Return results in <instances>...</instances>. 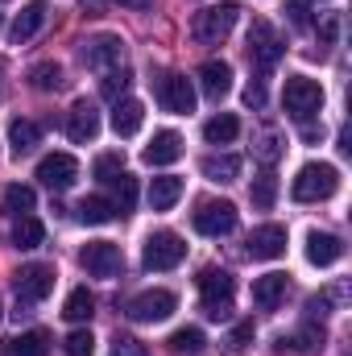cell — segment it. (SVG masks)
<instances>
[{"mask_svg":"<svg viewBox=\"0 0 352 356\" xmlns=\"http://www.w3.org/2000/svg\"><path fill=\"white\" fill-rule=\"evenodd\" d=\"M340 191V170L336 166H328V162H307L294 182H290V195L298 199V203H323V199H332Z\"/></svg>","mask_w":352,"mask_h":356,"instance_id":"6da1fadb","label":"cell"},{"mask_svg":"<svg viewBox=\"0 0 352 356\" xmlns=\"http://www.w3.org/2000/svg\"><path fill=\"white\" fill-rule=\"evenodd\" d=\"M237 17H241V4H237V0H220V4H211V8H203V13H195L191 33H195V42L216 46V42H224V38L232 33Z\"/></svg>","mask_w":352,"mask_h":356,"instance_id":"7a4b0ae2","label":"cell"},{"mask_svg":"<svg viewBox=\"0 0 352 356\" xmlns=\"http://www.w3.org/2000/svg\"><path fill=\"white\" fill-rule=\"evenodd\" d=\"M282 104H286V112L294 120H311L323 108V88L315 79H307V75H290L286 88H282Z\"/></svg>","mask_w":352,"mask_h":356,"instance_id":"3957f363","label":"cell"},{"mask_svg":"<svg viewBox=\"0 0 352 356\" xmlns=\"http://www.w3.org/2000/svg\"><path fill=\"white\" fill-rule=\"evenodd\" d=\"M232 290H237V282H232L228 269H203V273H199V294H203L207 319H224V315H228Z\"/></svg>","mask_w":352,"mask_h":356,"instance_id":"277c9868","label":"cell"},{"mask_svg":"<svg viewBox=\"0 0 352 356\" xmlns=\"http://www.w3.org/2000/svg\"><path fill=\"white\" fill-rule=\"evenodd\" d=\"M182 257H186V245H182L178 232H154L145 241V249H141V261H145V269H154V273L175 269Z\"/></svg>","mask_w":352,"mask_h":356,"instance_id":"5b68a950","label":"cell"},{"mask_svg":"<svg viewBox=\"0 0 352 356\" xmlns=\"http://www.w3.org/2000/svg\"><path fill=\"white\" fill-rule=\"evenodd\" d=\"M178 307V298L170 290H141L137 298H129V319L133 323H162L170 319Z\"/></svg>","mask_w":352,"mask_h":356,"instance_id":"8992f818","label":"cell"},{"mask_svg":"<svg viewBox=\"0 0 352 356\" xmlns=\"http://www.w3.org/2000/svg\"><path fill=\"white\" fill-rule=\"evenodd\" d=\"M195 232L199 236H228L232 228H237V207L228 203V199H220V203H199V211H195Z\"/></svg>","mask_w":352,"mask_h":356,"instance_id":"52a82bcc","label":"cell"},{"mask_svg":"<svg viewBox=\"0 0 352 356\" xmlns=\"http://www.w3.org/2000/svg\"><path fill=\"white\" fill-rule=\"evenodd\" d=\"M83 63H88L91 71H116V67H125V42L116 38V33H99V38H91L88 46H83Z\"/></svg>","mask_w":352,"mask_h":356,"instance_id":"ba28073f","label":"cell"},{"mask_svg":"<svg viewBox=\"0 0 352 356\" xmlns=\"http://www.w3.org/2000/svg\"><path fill=\"white\" fill-rule=\"evenodd\" d=\"M50 290H54V266H25L17 273V298L21 302H42V298H50Z\"/></svg>","mask_w":352,"mask_h":356,"instance_id":"9c48e42d","label":"cell"},{"mask_svg":"<svg viewBox=\"0 0 352 356\" xmlns=\"http://www.w3.org/2000/svg\"><path fill=\"white\" fill-rule=\"evenodd\" d=\"M249 58H253L262 71H269V67L282 58V38L273 33L269 21H253V29H249Z\"/></svg>","mask_w":352,"mask_h":356,"instance_id":"30bf717a","label":"cell"},{"mask_svg":"<svg viewBox=\"0 0 352 356\" xmlns=\"http://www.w3.org/2000/svg\"><path fill=\"white\" fill-rule=\"evenodd\" d=\"M38 178H42L50 191H71L75 178H79V162H75L71 154H50V158L38 162Z\"/></svg>","mask_w":352,"mask_h":356,"instance_id":"8fae6325","label":"cell"},{"mask_svg":"<svg viewBox=\"0 0 352 356\" xmlns=\"http://www.w3.org/2000/svg\"><path fill=\"white\" fill-rule=\"evenodd\" d=\"M79 266L88 269L91 277H112L120 269V249L112 241H91V245H83V253H79Z\"/></svg>","mask_w":352,"mask_h":356,"instance_id":"7c38bea8","label":"cell"},{"mask_svg":"<svg viewBox=\"0 0 352 356\" xmlns=\"http://www.w3.org/2000/svg\"><path fill=\"white\" fill-rule=\"evenodd\" d=\"M158 104H162L166 112H175V116L195 112V88H191V79H182V75H166V79L158 83Z\"/></svg>","mask_w":352,"mask_h":356,"instance_id":"4fadbf2b","label":"cell"},{"mask_svg":"<svg viewBox=\"0 0 352 356\" xmlns=\"http://www.w3.org/2000/svg\"><path fill=\"white\" fill-rule=\"evenodd\" d=\"M67 137H71L75 145H88V141L99 137V112H95L91 99H79V104L67 112Z\"/></svg>","mask_w":352,"mask_h":356,"instance_id":"5bb4252c","label":"cell"},{"mask_svg":"<svg viewBox=\"0 0 352 356\" xmlns=\"http://www.w3.org/2000/svg\"><path fill=\"white\" fill-rule=\"evenodd\" d=\"M286 253V228L282 224H262V228H253V236H249V257L253 261H273V257H282Z\"/></svg>","mask_w":352,"mask_h":356,"instance_id":"9a60e30c","label":"cell"},{"mask_svg":"<svg viewBox=\"0 0 352 356\" xmlns=\"http://www.w3.org/2000/svg\"><path fill=\"white\" fill-rule=\"evenodd\" d=\"M199 88H203V95L207 99H224L228 91H232V67L224 63V58H207L203 67H199Z\"/></svg>","mask_w":352,"mask_h":356,"instance_id":"2e32d148","label":"cell"},{"mask_svg":"<svg viewBox=\"0 0 352 356\" xmlns=\"http://www.w3.org/2000/svg\"><path fill=\"white\" fill-rule=\"evenodd\" d=\"M344 257V241L340 236H332V232H311L307 236V261L311 266H336Z\"/></svg>","mask_w":352,"mask_h":356,"instance_id":"e0dca14e","label":"cell"},{"mask_svg":"<svg viewBox=\"0 0 352 356\" xmlns=\"http://www.w3.org/2000/svg\"><path fill=\"white\" fill-rule=\"evenodd\" d=\"M178 158H182V137H178L175 129L154 133V141L145 145V162H150V166H170Z\"/></svg>","mask_w":352,"mask_h":356,"instance_id":"ac0fdd59","label":"cell"},{"mask_svg":"<svg viewBox=\"0 0 352 356\" xmlns=\"http://www.w3.org/2000/svg\"><path fill=\"white\" fill-rule=\"evenodd\" d=\"M141 120H145V108H141V99H116L112 104V133L116 137H133L137 129H141Z\"/></svg>","mask_w":352,"mask_h":356,"instance_id":"d6986e66","label":"cell"},{"mask_svg":"<svg viewBox=\"0 0 352 356\" xmlns=\"http://www.w3.org/2000/svg\"><path fill=\"white\" fill-rule=\"evenodd\" d=\"M46 13H50V8H46V0H29V4L17 13V21H13V42H17V46H21V42H29V38L46 25Z\"/></svg>","mask_w":352,"mask_h":356,"instance_id":"ffe728a7","label":"cell"},{"mask_svg":"<svg viewBox=\"0 0 352 356\" xmlns=\"http://www.w3.org/2000/svg\"><path fill=\"white\" fill-rule=\"evenodd\" d=\"M282 298H286V273H262V277H253V302L262 311H273Z\"/></svg>","mask_w":352,"mask_h":356,"instance_id":"44dd1931","label":"cell"},{"mask_svg":"<svg viewBox=\"0 0 352 356\" xmlns=\"http://www.w3.org/2000/svg\"><path fill=\"white\" fill-rule=\"evenodd\" d=\"M8 145H13V158H25L42 145V129L33 120H13L8 124Z\"/></svg>","mask_w":352,"mask_h":356,"instance_id":"7402d4cb","label":"cell"},{"mask_svg":"<svg viewBox=\"0 0 352 356\" xmlns=\"http://www.w3.org/2000/svg\"><path fill=\"white\" fill-rule=\"evenodd\" d=\"M0 207H4V216L21 220V216H29V211L38 207V195H33V186H25V182H13V186H4V199H0Z\"/></svg>","mask_w":352,"mask_h":356,"instance_id":"603a6c76","label":"cell"},{"mask_svg":"<svg viewBox=\"0 0 352 356\" xmlns=\"http://www.w3.org/2000/svg\"><path fill=\"white\" fill-rule=\"evenodd\" d=\"M199 170H203L207 182H232V178L241 175V158L237 154H207L199 162Z\"/></svg>","mask_w":352,"mask_h":356,"instance_id":"cb8c5ba5","label":"cell"},{"mask_svg":"<svg viewBox=\"0 0 352 356\" xmlns=\"http://www.w3.org/2000/svg\"><path fill=\"white\" fill-rule=\"evenodd\" d=\"M203 137H207V145H232L241 137V120L232 112H220V116H211L203 124Z\"/></svg>","mask_w":352,"mask_h":356,"instance_id":"d4e9b609","label":"cell"},{"mask_svg":"<svg viewBox=\"0 0 352 356\" xmlns=\"http://www.w3.org/2000/svg\"><path fill=\"white\" fill-rule=\"evenodd\" d=\"M178 195H182V178H175V175H162L150 182V207L154 211H170L178 203Z\"/></svg>","mask_w":352,"mask_h":356,"instance_id":"484cf974","label":"cell"},{"mask_svg":"<svg viewBox=\"0 0 352 356\" xmlns=\"http://www.w3.org/2000/svg\"><path fill=\"white\" fill-rule=\"evenodd\" d=\"M91 311H95L91 290H88V286H75V290L67 294V302H63V319H71V323H88Z\"/></svg>","mask_w":352,"mask_h":356,"instance_id":"4316f807","label":"cell"},{"mask_svg":"<svg viewBox=\"0 0 352 356\" xmlns=\"http://www.w3.org/2000/svg\"><path fill=\"white\" fill-rule=\"evenodd\" d=\"M42 241H46V228H42L38 216H21V220L13 224V245H17V249H38Z\"/></svg>","mask_w":352,"mask_h":356,"instance_id":"83f0119b","label":"cell"},{"mask_svg":"<svg viewBox=\"0 0 352 356\" xmlns=\"http://www.w3.org/2000/svg\"><path fill=\"white\" fill-rule=\"evenodd\" d=\"M108 186H112V207L116 211H133V203H137V178L129 175V170H120L116 178H108Z\"/></svg>","mask_w":352,"mask_h":356,"instance_id":"f1b7e54d","label":"cell"},{"mask_svg":"<svg viewBox=\"0 0 352 356\" xmlns=\"http://www.w3.org/2000/svg\"><path fill=\"white\" fill-rule=\"evenodd\" d=\"M46 353H50V336L46 332H21L8 344V356H46Z\"/></svg>","mask_w":352,"mask_h":356,"instance_id":"f546056e","label":"cell"},{"mask_svg":"<svg viewBox=\"0 0 352 356\" xmlns=\"http://www.w3.org/2000/svg\"><path fill=\"white\" fill-rule=\"evenodd\" d=\"M116 216V207H112V199H104V195H91L79 203V224H108Z\"/></svg>","mask_w":352,"mask_h":356,"instance_id":"4dcf8cb0","label":"cell"},{"mask_svg":"<svg viewBox=\"0 0 352 356\" xmlns=\"http://www.w3.org/2000/svg\"><path fill=\"white\" fill-rule=\"evenodd\" d=\"M282 348H294V353H315V348H323V327L307 323L303 332H294V336H282Z\"/></svg>","mask_w":352,"mask_h":356,"instance_id":"1f68e13d","label":"cell"},{"mask_svg":"<svg viewBox=\"0 0 352 356\" xmlns=\"http://www.w3.org/2000/svg\"><path fill=\"white\" fill-rule=\"evenodd\" d=\"M29 83H33V91H58L63 88V67L58 63H38V67H29Z\"/></svg>","mask_w":352,"mask_h":356,"instance_id":"d6a6232c","label":"cell"},{"mask_svg":"<svg viewBox=\"0 0 352 356\" xmlns=\"http://www.w3.org/2000/svg\"><path fill=\"white\" fill-rule=\"evenodd\" d=\"M249 199H253V207H262V211H269L273 207V199H278V178L269 175H257L253 178V186H249Z\"/></svg>","mask_w":352,"mask_h":356,"instance_id":"836d02e7","label":"cell"},{"mask_svg":"<svg viewBox=\"0 0 352 356\" xmlns=\"http://www.w3.org/2000/svg\"><path fill=\"white\" fill-rule=\"evenodd\" d=\"M203 344H207V340H203L199 327H178L175 336H170V348H175L178 356H199L203 353Z\"/></svg>","mask_w":352,"mask_h":356,"instance_id":"e575fe53","label":"cell"},{"mask_svg":"<svg viewBox=\"0 0 352 356\" xmlns=\"http://www.w3.org/2000/svg\"><path fill=\"white\" fill-rule=\"evenodd\" d=\"M129 83H133L129 67H116V71H104V83H99V91H104L108 99H120V95L129 91Z\"/></svg>","mask_w":352,"mask_h":356,"instance_id":"d590c367","label":"cell"},{"mask_svg":"<svg viewBox=\"0 0 352 356\" xmlns=\"http://www.w3.org/2000/svg\"><path fill=\"white\" fill-rule=\"evenodd\" d=\"M63 353H67V356H95V336H91L88 327L71 332V336L63 340Z\"/></svg>","mask_w":352,"mask_h":356,"instance_id":"8d00e7d4","label":"cell"},{"mask_svg":"<svg viewBox=\"0 0 352 356\" xmlns=\"http://www.w3.org/2000/svg\"><path fill=\"white\" fill-rule=\"evenodd\" d=\"M120 170H125V158H120V154H99V158H95V166H91V175L99 178V182L116 178Z\"/></svg>","mask_w":352,"mask_h":356,"instance_id":"74e56055","label":"cell"},{"mask_svg":"<svg viewBox=\"0 0 352 356\" xmlns=\"http://www.w3.org/2000/svg\"><path fill=\"white\" fill-rule=\"evenodd\" d=\"M253 336H257V327H253V319H245V323H237L232 327V336H228V353H245L249 344H253Z\"/></svg>","mask_w":352,"mask_h":356,"instance_id":"f35d334b","label":"cell"},{"mask_svg":"<svg viewBox=\"0 0 352 356\" xmlns=\"http://www.w3.org/2000/svg\"><path fill=\"white\" fill-rule=\"evenodd\" d=\"M278 154H282V141H278V133H265L262 145H257V158H262V162H278Z\"/></svg>","mask_w":352,"mask_h":356,"instance_id":"ab89813d","label":"cell"},{"mask_svg":"<svg viewBox=\"0 0 352 356\" xmlns=\"http://www.w3.org/2000/svg\"><path fill=\"white\" fill-rule=\"evenodd\" d=\"M245 104H249V108H262V104H265V88H262V79H253V83L245 88Z\"/></svg>","mask_w":352,"mask_h":356,"instance_id":"60d3db41","label":"cell"},{"mask_svg":"<svg viewBox=\"0 0 352 356\" xmlns=\"http://www.w3.org/2000/svg\"><path fill=\"white\" fill-rule=\"evenodd\" d=\"M112 356H145V353L137 348V340H116V353Z\"/></svg>","mask_w":352,"mask_h":356,"instance_id":"b9f144b4","label":"cell"},{"mask_svg":"<svg viewBox=\"0 0 352 356\" xmlns=\"http://www.w3.org/2000/svg\"><path fill=\"white\" fill-rule=\"evenodd\" d=\"M290 21H294V25H307V4H303V0L290 4Z\"/></svg>","mask_w":352,"mask_h":356,"instance_id":"7bdbcfd3","label":"cell"},{"mask_svg":"<svg viewBox=\"0 0 352 356\" xmlns=\"http://www.w3.org/2000/svg\"><path fill=\"white\" fill-rule=\"evenodd\" d=\"M120 4H129V8H137V13H145V8H154V0H120Z\"/></svg>","mask_w":352,"mask_h":356,"instance_id":"ee69618b","label":"cell"},{"mask_svg":"<svg viewBox=\"0 0 352 356\" xmlns=\"http://www.w3.org/2000/svg\"><path fill=\"white\" fill-rule=\"evenodd\" d=\"M0 319H4V307H0Z\"/></svg>","mask_w":352,"mask_h":356,"instance_id":"f6af8a7d","label":"cell"}]
</instances>
